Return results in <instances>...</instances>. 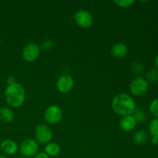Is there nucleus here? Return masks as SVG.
<instances>
[{"label":"nucleus","instance_id":"1","mask_svg":"<svg viewBox=\"0 0 158 158\" xmlns=\"http://www.w3.org/2000/svg\"><path fill=\"white\" fill-rule=\"evenodd\" d=\"M111 107L114 113L123 117L132 115L136 109V104L134 98L131 95L125 93H120L113 98Z\"/></svg>","mask_w":158,"mask_h":158},{"label":"nucleus","instance_id":"2","mask_svg":"<svg viewBox=\"0 0 158 158\" xmlns=\"http://www.w3.org/2000/svg\"><path fill=\"white\" fill-rule=\"evenodd\" d=\"M6 103L12 107L18 108L23 104L26 98V91L21 83L8 85L4 92Z\"/></svg>","mask_w":158,"mask_h":158},{"label":"nucleus","instance_id":"3","mask_svg":"<svg viewBox=\"0 0 158 158\" xmlns=\"http://www.w3.org/2000/svg\"><path fill=\"white\" fill-rule=\"evenodd\" d=\"M35 141L42 145H46L52 138V131L48 125L40 124L35 127L34 131Z\"/></svg>","mask_w":158,"mask_h":158},{"label":"nucleus","instance_id":"4","mask_svg":"<svg viewBox=\"0 0 158 158\" xmlns=\"http://www.w3.org/2000/svg\"><path fill=\"white\" fill-rule=\"evenodd\" d=\"M148 89V83L145 78L137 77L131 81L130 91L134 97H141L144 95Z\"/></svg>","mask_w":158,"mask_h":158},{"label":"nucleus","instance_id":"5","mask_svg":"<svg viewBox=\"0 0 158 158\" xmlns=\"http://www.w3.org/2000/svg\"><path fill=\"white\" fill-rule=\"evenodd\" d=\"M19 150L23 157H33L38 153L39 143L33 139H26L22 142Z\"/></svg>","mask_w":158,"mask_h":158},{"label":"nucleus","instance_id":"6","mask_svg":"<svg viewBox=\"0 0 158 158\" xmlns=\"http://www.w3.org/2000/svg\"><path fill=\"white\" fill-rule=\"evenodd\" d=\"M75 23L80 28L88 29L91 27L94 23V18L90 12L85 9L78 10L74 15Z\"/></svg>","mask_w":158,"mask_h":158},{"label":"nucleus","instance_id":"7","mask_svg":"<svg viewBox=\"0 0 158 158\" xmlns=\"http://www.w3.org/2000/svg\"><path fill=\"white\" fill-rule=\"evenodd\" d=\"M63 110L56 105H51L46 108L44 114L45 120L49 124H56L63 118Z\"/></svg>","mask_w":158,"mask_h":158},{"label":"nucleus","instance_id":"8","mask_svg":"<svg viewBox=\"0 0 158 158\" xmlns=\"http://www.w3.org/2000/svg\"><path fill=\"white\" fill-rule=\"evenodd\" d=\"M41 49L39 45L35 43H29L25 46L23 49V57L26 62L32 63L38 59Z\"/></svg>","mask_w":158,"mask_h":158},{"label":"nucleus","instance_id":"9","mask_svg":"<svg viewBox=\"0 0 158 158\" xmlns=\"http://www.w3.org/2000/svg\"><path fill=\"white\" fill-rule=\"evenodd\" d=\"M74 85L73 79L69 75H62L57 80L56 88L59 92L66 94L71 91Z\"/></svg>","mask_w":158,"mask_h":158},{"label":"nucleus","instance_id":"10","mask_svg":"<svg viewBox=\"0 0 158 158\" xmlns=\"http://www.w3.org/2000/svg\"><path fill=\"white\" fill-rule=\"evenodd\" d=\"M137 122L132 115L123 116L120 119L119 126L120 128L124 132H131L135 129L137 126Z\"/></svg>","mask_w":158,"mask_h":158},{"label":"nucleus","instance_id":"11","mask_svg":"<svg viewBox=\"0 0 158 158\" xmlns=\"http://www.w3.org/2000/svg\"><path fill=\"white\" fill-rule=\"evenodd\" d=\"M0 148L4 154L7 155H14L19 151V145L12 140H5L0 144Z\"/></svg>","mask_w":158,"mask_h":158},{"label":"nucleus","instance_id":"12","mask_svg":"<svg viewBox=\"0 0 158 158\" xmlns=\"http://www.w3.org/2000/svg\"><path fill=\"white\" fill-rule=\"evenodd\" d=\"M128 52V48L125 43L118 42L113 45L110 49L111 55L116 58H123Z\"/></svg>","mask_w":158,"mask_h":158},{"label":"nucleus","instance_id":"13","mask_svg":"<svg viewBox=\"0 0 158 158\" xmlns=\"http://www.w3.org/2000/svg\"><path fill=\"white\" fill-rule=\"evenodd\" d=\"M149 132L153 144H158V119L154 118L149 123Z\"/></svg>","mask_w":158,"mask_h":158},{"label":"nucleus","instance_id":"14","mask_svg":"<svg viewBox=\"0 0 158 158\" xmlns=\"http://www.w3.org/2000/svg\"><path fill=\"white\" fill-rule=\"evenodd\" d=\"M44 151V152L49 157H56L60 154L61 148L58 143H55V142H49L45 146Z\"/></svg>","mask_w":158,"mask_h":158},{"label":"nucleus","instance_id":"15","mask_svg":"<svg viewBox=\"0 0 158 158\" xmlns=\"http://www.w3.org/2000/svg\"><path fill=\"white\" fill-rule=\"evenodd\" d=\"M0 120L4 123H11L14 120V114L12 110L6 106L0 108Z\"/></svg>","mask_w":158,"mask_h":158},{"label":"nucleus","instance_id":"16","mask_svg":"<svg viewBox=\"0 0 158 158\" xmlns=\"http://www.w3.org/2000/svg\"><path fill=\"white\" fill-rule=\"evenodd\" d=\"M148 138V136L146 131H143V130H139V131H137V132L134 134L133 140H134L135 144L141 146V145H143L146 143Z\"/></svg>","mask_w":158,"mask_h":158},{"label":"nucleus","instance_id":"17","mask_svg":"<svg viewBox=\"0 0 158 158\" xmlns=\"http://www.w3.org/2000/svg\"><path fill=\"white\" fill-rule=\"evenodd\" d=\"M132 116L135 119L137 123H143L146 120L147 117L145 114L144 111L140 107H136L135 110L133 113Z\"/></svg>","mask_w":158,"mask_h":158},{"label":"nucleus","instance_id":"18","mask_svg":"<svg viewBox=\"0 0 158 158\" xmlns=\"http://www.w3.org/2000/svg\"><path fill=\"white\" fill-rule=\"evenodd\" d=\"M148 83H156L158 80V70L157 69H151L147 73L146 79Z\"/></svg>","mask_w":158,"mask_h":158},{"label":"nucleus","instance_id":"19","mask_svg":"<svg viewBox=\"0 0 158 158\" xmlns=\"http://www.w3.org/2000/svg\"><path fill=\"white\" fill-rule=\"evenodd\" d=\"M131 72L136 75H140L144 71V66L140 62H134L131 66Z\"/></svg>","mask_w":158,"mask_h":158},{"label":"nucleus","instance_id":"20","mask_svg":"<svg viewBox=\"0 0 158 158\" xmlns=\"http://www.w3.org/2000/svg\"><path fill=\"white\" fill-rule=\"evenodd\" d=\"M149 110L153 116L155 117V118L158 119V98L154 99L151 101L149 106Z\"/></svg>","mask_w":158,"mask_h":158},{"label":"nucleus","instance_id":"21","mask_svg":"<svg viewBox=\"0 0 158 158\" xmlns=\"http://www.w3.org/2000/svg\"><path fill=\"white\" fill-rule=\"evenodd\" d=\"M114 3L116 5L121 8H128L132 6L133 4L135 3V1L134 0H116L114 1Z\"/></svg>","mask_w":158,"mask_h":158},{"label":"nucleus","instance_id":"22","mask_svg":"<svg viewBox=\"0 0 158 158\" xmlns=\"http://www.w3.org/2000/svg\"><path fill=\"white\" fill-rule=\"evenodd\" d=\"M53 46V43L52 41H51L50 40H43L41 42V44H40V49H43V50H49Z\"/></svg>","mask_w":158,"mask_h":158},{"label":"nucleus","instance_id":"23","mask_svg":"<svg viewBox=\"0 0 158 158\" xmlns=\"http://www.w3.org/2000/svg\"><path fill=\"white\" fill-rule=\"evenodd\" d=\"M33 158H49V157L45 152H40L37 153Z\"/></svg>","mask_w":158,"mask_h":158},{"label":"nucleus","instance_id":"24","mask_svg":"<svg viewBox=\"0 0 158 158\" xmlns=\"http://www.w3.org/2000/svg\"><path fill=\"white\" fill-rule=\"evenodd\" d=\"M17 83V82L15 81V78L14 77H12V76H10V77H9L7 78L8 85L13 84V83Z\"/></svg>","mask_w":158,"mask_h":158},{"label":"nucleus","instance_id":"25","mask_svg":"<svg viewBox=\"0 0 158 158\" xmlns=\"http://www.w3.org/2000/svg\"><path fill=\"white\" fill-rule=\"evenodd\" d=\"M154 64H155V66H156V69L158 70V55L156 56L155 58V60H154Z\"/></svg>","mask_w":158,"mask_h":158},{"label":"nucleus","instance_id":"26","mask_svg":"<svg viewBox=\"0 0 158 158\" xmlns=\"http://www.w3.org/2000/svg\"><path fill=\"white\" fill-rule=\"evenodd\" d=\"M0 158H8L6 157V156H3V155H0Z\"/></svg>","mask_w":158,"mask_h":158},{"label":"nucleus","instance_id":"27","mask_svg":"<svg viewBox=\"0 0 158 158\" xmlns=\"http://www.w3.org/2000/svg\"><path fill=\"white\" fill-rule=\"evenodd\" d=\"M19 158H26V157H23V156H21V157H19Z\"/></svg>","mask_w":158,"mask_h":158},{"label":"nucleus","instance_id":"28","mask_svg":"<svg viewBox=\"0 0 158 158\" xmlns=\"http://www.w3.org/2000/svg\"><path fill=\"white\" fill-rule=\"evenodd\" d=\"M0 43H1V39H0Z\"/></svg>","mask_w":158,"mask_h":158}]
</instances>
